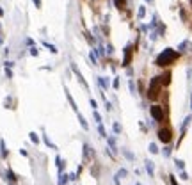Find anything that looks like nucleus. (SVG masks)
<instances>
[{
	"label": "nucleus",
	"instance_id": "1",
	"mask_svg": "<svg viewBox=\"0 0 192 185\" xmlns=\"http://www.w3.org/2000/svg\"><path fill=\"white\" fill-rule=\"evenodd\" d=\"M178 57H180V55H178V52H174V50L167 48V50H164V52L157 57V64H158V66H167V64H173Z\"/></svg>",
	"mask_w": 192,
	"mask_h": 185
},
{
	"label": "nucleus",
	"instance_id": "2",
	"mask_svg": "<svg viewBox=\"0 0 192 185\" xmlns=\"http://www.w3.org/2000/svg\"><path fill=\"white\" fill-rule=\"evenodd\" d=\"M160 86H162L160 77H155V78L151 80V84H150V89H148V98H150V100H157V98H158V94H160Z\"/></svg>",
	"mask_w": 192,
	"mask_h": 185
},
{
	"label": "nucleus",
	"instance_id": "3",
	"mask_svg": "<svg viewBox=\"0 0 192 185\" xmlns=\"http://www.w3.org/2000/svg\"><path fill=\"white\" fill-rule=\"evenodd\" d=\"M158 139L162 141V143H171V139H173V134H171V130L169 128H162L160 132H158Z\"/></svg>",
	"mask_w": 192,
	"mask_h": 185
},
{
	"label": "nucleus",
	"instance_id": "4",
	"mask_svg": "<svg viewBox=\"0 0 192 185\" xmlns=\"http://www.w3.org/2000/svg\"><path fill=\"white\" fill-rule=\"evenodd\" d=\"M151 116L157 119V121H162L164 119V112H162V107H158V105H153L151 107Z\"/></svg>",
	"mask_w": 192,
	"mask_h": 185
},
{
	"label": "nucleus",
	"instance_id": "5",
	"mask_svg": "<svg viewBox=\"0 0 192 185\" xmlns=\"http://www.w3.org/2000/svg\"><path fill=\"white\" fill-rule=\"evenodd\" d=\"M130 61H132V46H126V50H125V59H123V64H125V66H128V64H130Z\"/></svg>",
	"mask_w": 192,
	"mask_h": 185
},
{
	"label": "nucleus",
	"instance_id": "6",
	"mask_svg": "<svg viewBox=\"0 0 192 185\" xmlns=\"http://www.w3.org/2000/svg\"><path fill=\"white\" fill-rule=\"evenodd\" d=\"M160 82H162V86H169V82H171V73H169V71L164 73V75L160 77Z\"/></svg>",
	"mask_w": 192,
	"mask_h": 185
},
{
	"label": "nucleus",
	"instance_id": "7",
	"mask_svg": "<svg viewBox=\"0 0 192 185\" xmlns=\"http://www.w3.org/2000/svg\"><path fill=\"white\" fill-rule=\"evenodd\" d=\"M28 135H30V141H32V143H34V144H39V137H37V135H36V134H34V132H30V134H28Z\"/></svg>",
	"mask_w": 192,
	"mask_h": 185
},
{
	"label": "nucleus",
	"instance_id": "8",
	"mask_svg": "<svg viewBox=\"0 0 192 185\" xmlns=\"http://www.w3.org/2000/svg\"><path fill=\"white\" fill-rule=\"evenodd\" d=\"M7 180H9V182H12V184H14V182H16V176H14V173H12V171H11V169H9V171H7Z\"/></svg>",
	"mask_w": 192,
	"mask_h": 185
},
{
	"label": "nucleus",
	"instance_id": "9",
	"mask_svg": "<svg viewBox=\"0 0 192 185\" xmlns=\"http://www.w3.org/2000/svg\"><path fill=\"white\" fill-rule=\"evenodd\" d=\"M0 150H2V157H7V150L4 146V141H0Z\"/></svg>",
	"mask_w": 192,
	"mask_h": 185
},
{
	"label": "nucleus",
	"instance_id": "10",
	"mask_svg": "<svg viewBox=\"0 0 192 185\" xmlns=\"http://www.w3.org/2000/svg\"><path fill=\"white\" fill-rule=\"evenodd\" d=\"M125 4H126V0H116V7H119V9H123Z\"/></svg>",
	"mask_w": 192,
	"mask_h": 185
},
{
	"label": "nucleus",
	"instance_id": "11",
	"mask_svg": "<svg viewBox=\"0 0 192 185\" xmlns=\"http://www.w3.org/2000/svg\"><path fill=\"white\" fill-rule=\"evenodd\" d=\"M34 4H36V7H37V9L41 7V0H34Z\"/></svg>",
	"mask_w": 192,
	"mask_h": 185
},
{
	"label": "nucleus",
	"instance_id": "12",
	"mask_svg": "<svg viewBox=\"0 0 192 185\" xmlns=\"http://www.w3.org/2000/svg\"><path fill=\"white\" fill-rule=\"evenodd\" d=\"M171 185H178V184H176V180H174V178H171Z\"/></svg>",
	"mask_w": 192,
	"mask_h": 185
}]
</instances>
